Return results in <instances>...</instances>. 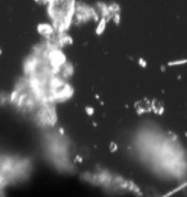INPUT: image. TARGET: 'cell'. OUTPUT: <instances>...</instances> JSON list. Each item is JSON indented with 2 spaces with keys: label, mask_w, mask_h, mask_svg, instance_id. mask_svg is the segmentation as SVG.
Listing matches in <instances>:
<instances>
[{
  "label": "cell",
  "mask_w": 187,
  "mask_h": 197,
  "mask_svg": "<svg viewBox=\"0 0 187 197\" xmlns=\"http://www.w3.org/2000/svg\"><path fill=\"white\" fill-rule=\"evenodd\" d=\"M187 63V59H183V60H176V61H172L169 63V65H179V64H185Z\"/></svg>",
  "instance_id": "obj_1"
}]
</instances>
